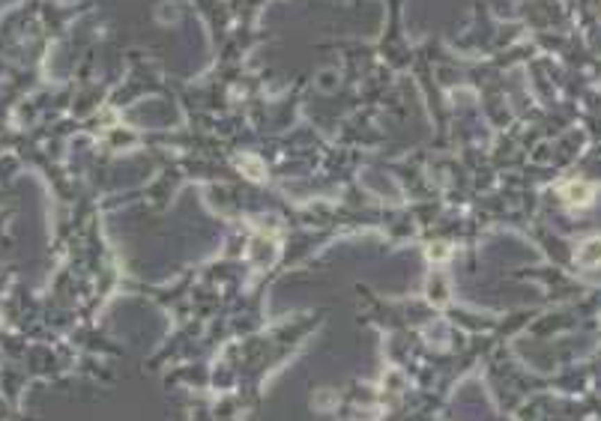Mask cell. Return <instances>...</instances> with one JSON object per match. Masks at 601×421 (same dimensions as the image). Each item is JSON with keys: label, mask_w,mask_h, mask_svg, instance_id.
I'll use <instances>...</instances> for the list:
<instances>
[{"label": "cell", "mask_w": 601, "mask_h": 421, "mask_svg": "<svg viewBox=\"0 0 601 421\" xmlns=\"http://www.w3.org/2000/svg\"><path fill=\"white\" fill-rule=\"evenodd\" d=\"M563 197L568 200V204H577V206H584V204H589L593 200V195H595V188L593 185H586V183H566L563 188Z\"/></svg>", "instance_id": "6da1fadb"}, {"label": "cell", "mask_w": 601, "mask_h": 421, "mask_svg": "<svg viewBox=\"0 0 601 421\" xmlns=\"http://www.w3.org/2000/svg\"><path fill=\"white\" fill-rule=\"evenodd\" d=\"M577 260L584 266H598L601 263V236L586 239V242L577 248Z\"/></svg>", "instance_id": "7a4b0ae2"}, {"label": "cell", "mask_w": 601, "mask_h": 421, "mask_svg": "<svg viewBox=\"0 0 601 421\" xmlns=\"http://www.w3.org/2000/svg\"><path fill=\"white\" fill-rule=\"evenodd\" d=\"M239 170H246L252 179H264V170L257 167V158H239Z\"/></svg>", "instance_id": "3957f363"}]
</instances>
